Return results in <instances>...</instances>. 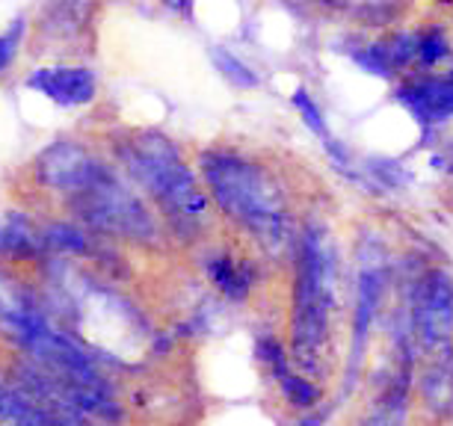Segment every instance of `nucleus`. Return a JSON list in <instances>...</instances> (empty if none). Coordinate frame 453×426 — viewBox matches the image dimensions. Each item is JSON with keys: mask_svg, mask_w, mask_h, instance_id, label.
Wrapping results in <instances>:
<instances>
[{"mask_svg": "<svg viewBox=\"0 0 453 426\" xmlns=\"http://www.w3.org/2000/svg\"><path fill=\"white\" fill-rule=\"evenodd\" d=\"M382 291V276L380 270H365L362 278H358V308H356V331H353V359H362V344L367 335V326H371V317L376 311V300H380Z\"/></svg>", "mask_w": 453, "mask_h": 426, "instance_id": "10", "label": "nucleus"}, {"mask_svg": "<svg viewBox=\"0 0 453 426\" xmlns=\"http://www.w3.org/2000/svg\"><path fill=\"white\" fill-rule=\"evenodd\" d=\"M78 210L92 225L107 228V232L127 237H155V223H151L145 204L134 193H127L125 184H119L104 166L78 193Z\"/></svg>", "mask_w": 453, "mask_h": 426, "instance_id": "4", "label": "nucleus"}, {"mask_svg": "<svg viewBox=\"0 0 453 426\" xmlns=\"http://www.w3.org/2000/svg\"><path fill=\"white\" fill-rule=\"evenodd\" d=\"M21 30H24V24L19 21V24H15V27H12V30L0 33V72H4V68L12 63L15 50H19V39H21Z\"/></svg>", "mask_w": 453, "mask_h": 426, "instance_id": "17", "label": "nucleus"}, {"mask_svg": "<svg viewBox=\"0 0 453 426\" xmlns=\"http://www.w3.org/2000/svg\"><path fill=\"white\" fill-rule=\"evenodd\" d=\"M403 101L421 122H441L453 116V74L412 83L403 89Z\"/></svg>", "mask_w": 453, "mask_h": 426, "instance_id": "9", "label": "nucleus"}, {"mask_svg": "<svg viewBox=\"0 0 453 426\" xmlns=\"http://www.w3.org/2000/svg\"><path fill=\"white\" fill-rule=\"evenodd\" d=\"M202 172L228 217L267 249H285L290 243V213L279 186L261 166L228 151H208L202 157Z\"/></svg>", "mask_w": 453, "mask_h": 426, "instance_id": "1", "label": "nucleus"}, {"mask_svg": "<svg viewBox=\"0 0 453 426\" xmlns=\"http://www.w3.org/2000/svg\"><path fill=\"white\" fill-rule=\"evenodd\" d=\"M27 87L42 92L59 107H78L89 104L96 98V74L81 65H57V68H39L27 78Z\"/></svg>", "mask_w": 453, "mask_h": 426, "instance_id": "7", "label": "nucleus"}, {"mask_svg": "<svg viewBox=\"0 0 453 426\" xmlns=\"http://www.w3.org/2000/svg\"><path fill=\"white\" fill-rule=\"evenodd\" d=\"M448 50H450L448 39H444L439 30H430V33H424V36H418V57H421L424 65L439 63V59L448 54Z\"/></svg>", "mask_w": 453, "mask_h": 426, "instance_id": "14", "label": "nucleus"}, {"mask_svg": "<svg viewBox=\"0 0 453 426\" xmlns=\"http://www.w3.org/2000/svg\"><path fill=\"white\" fill-rule=\"evenodd\" d=\"M122 160L131 175L149 190L166 210L184 219L208 217V193L190 172L173 142L157 133H142L122 146Z\"/></svg>", "mask_w": 453, "mask_h": 426, "instance_id": "3", "label": "nucleus"}, {"mask_svg": "<svg viewBox=\"0 0 453 426\" xmlns=\"http://www.w3.org/2000/svg\"><path fill=\"white\" fill-rule=\"evenodd\" d=\"M39 246V234L21 213H0V252L24 255Z\"/></svg>", "mask_w": 453, "mask_h": 426, "instance_id": "11", "label": "nucleus"}, {"mask_svg": "<svg viewBox=\"0 0 453 426\" xmlns=\"http://www.w3.org/2000/svg\"><path fill=\"white\" fill-rule=\"evenodd\" d=\"M211 278L213 285L219 287L222 293H228L232 300H241V296L250 291V272L243 267H237L232 258H217L211 263Z\"/></svg>", "mask_w": 453, "mask_h": 426, "instance_id": "12", "label": "nucleus"}, {"mask_svg": "<svg viewBox=\"0 0 453 426\" xmlns=\"http://www.w3.org/2000/svg\"><path fill=\"white\" fill-rule=\"evenodd\" d=\"M101 164H96L81 146H72V142H63V146L48 148L39 160V175L42 181L54 190L63 193H81L87 186Z\"/></svg>", "mask_w": 453, "mask_h": 426, "instance_id": "6", "label": "nucleus"}, {"mask_svg": "<svg viewBox=\"0 0 453 426\" xmlns=\"http://www.w3.org/2000/svg\"><path fill=\"white\" fill-rule=\"evenodd\" d=\"M217 59H219V65H222V72L228 74V78H232L234 83H241V87H255V74L250 72V68H246L241 59H234L232 54H228V50H222V54H217Z\"/></svg>", "mask_w": 453, "mask_h": 426, "instance_id": "16", "label": "nucleus"}, {"mask_svg": "<svg viewBox=\"0 0 453 426\" xmlns=\"http://www.w3.org/2000/svg\"><path fill=\"white\" fill-rule=\"evenodd\" d=\"M0 326L10 331L15 340L30 338L33 331L48 326L45 314L39 311L33 296L6 272H0Z\"/></svg>", "mask_w": 453, "mask_h": 426, "instance_id": "8", "label": "nucleus"}, {"mask_svg": "<svg viewBox=\"0 0 453 426\" xmlns=\"http://www.w3.org/2000/svg\"><path fill=\"white\" fill-rule=\"evenodd\" d=\"M279 382H281V391H285V397H288L294 406H299V408H311L314 403H318V391H314L305 379L290 377V373H288V377H285V379H279Z\"/></svg>", "mask_w": 453, "mask_h": 426, "instance_id": "13", "label": "nucleus"}, {"mask_svg": "<svg viewBox=\"0 0 453 426\" xmlns=\"http://www.w3.org/2000/svg\"><path fill=\"white\" fill-rule=\"evenodd\" d=\"M294 107L305 116V125H309L314 133H320L323 140H329V131H326V125H323V116H320V110L314 107V101L309 98V92H305V89H296Z\"/></svg>", "mask_w": 453, "mask_h": 426, "instance_id": "15", "label": "nucleus"}, {"mask_svg": "<svg viewBox=\"0 0 453 426\" xmlns=\"http://www.w3.org/2000/svg\"><path fill=\"white\" fill-rule=\"evenodd\" d=\"M415 329L424 346H439L453 331V281L441 272L421 281L415 300Z\"/></svg>", "mask_w": 453, "mask_h": 426, "instance_id": "5", "label": "nucleus"}, {"mask_svg": "<svg viewBox=\"0 0 453 426\" xmlns=\"http://www.w3.org/2000/svg\"><path fill=\"white\" fill-rule=\"evenodd\" d=\"M335 261L323 237L309 232L299 246V272H296V300L294 320H290V340L299 368L318 370L332 335V314H335Z\"/></svg>", "mask_w": 453, "mask_h": 426, "instance_id": "2", "label": "nucleus"}]
</instances>
